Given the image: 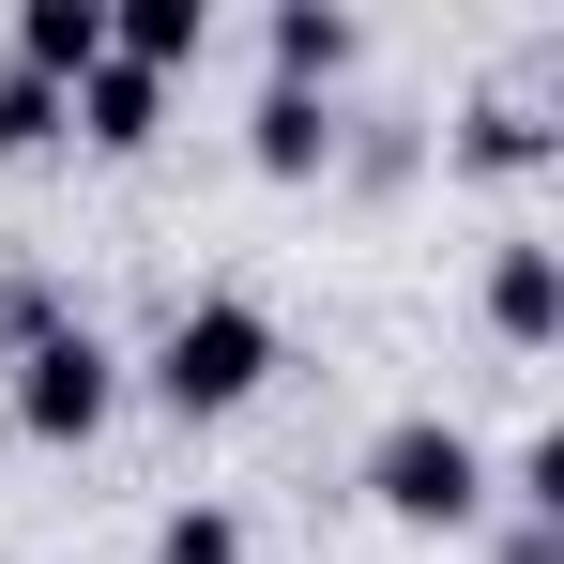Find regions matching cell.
I'll return each instance as SVG.
<instances>
[{
  "mask_svg": "<svg viewBox=\"0 0 564 564\" xmlns=\"http://www.w3.org/2000/svg\"><path fill=\"white\" fill-rule=\"evenodd\" d=\"M260 381H275V305H245V290H198L184 321L153 336V412H184V427L245 412Z\"/></svg>",
  "mask_w": 564,
  "mask_h": 564,
  "instance_id": "1",
  "label": "cell"
},
{
  "mask_svg": "<svg viewBox=\"0 0 564 564\" xmlns=\"http://www.w3.org/2000/svg\"><path fill=\"white\" fill-rule=\"evenodd\" d=\"M351 488H367L397 534H473V519H488V443H473L458 412H397Z\"/></svg>",
  "mask_w": 564,
  "mask_h": 564,
  "instance_id": "2",
  "label": "cell"
},
{
  "mask_svg": "<svg viewBox=\"0 0 564 564\" xmlns=\"http://www.w3.org/2000/svg\"><path fill=\"white\" fill-rule=\"evenodd\" d=\"M107 412H122V351H107L93 321L15 336V427H31V443H93Z\"/></svg>",
  "mask_w": 564,
  "mask_h": 564,
  "instance_id": "3",
  "label": "cell"
},
{
  "mask_svg": "<svg viewBox=\"0 0 564 564\" xmlns=\"http://www.w3.org/2000/svg\"><path fill=\"white\" fill-rule=\"evenodd\" d=\"M488 336H503V351H550V336H564V260L534 245V229L488 260Z\"/></svg>",
  "mask_w": 564,
  "mask_h": 564,
  "instance_id": "4",
  "label": "cell"
},
{
  "mask_svg": "<svg viewBox=\"0 0 564 564\" xmlns=\"http://www.w3.org/2000/svg\"><path fill=\"white\" fill-rule=\"evenodd\" d=\"M245 153H260V184H321L336 169V93H260L245 107Z\"/></svg>",
  "mask_w": 564,
  "mask_h": 564,
  "instance_id": "5",
  "label": "cell"
},
{
  "mask_svg": "<svg viewBox=\"0 0 564 564\" xmlns=\"http://www.w3.org/2000/svg\"><path fill=\"white\" fill-rule=\"evenodd\" d=\"M62 122H77L93 153H153V122H169V77H138V62H93V77L62 93Z\"/></svg>",
  "mask_w": 564,
  "mask_h": 564,
  "instance_id": "6",
  "label": "cell"
},
{
  "mask_svg": "<svg viewBox=\"0 0 564 564\" xmlns=\"http://www.w3.org/2000/svg\"><path fill=\"white\" fill-rule=\"evenodd\" d=\"M93 62H107V0H15V77L77 93Z\"/></svg>",
  "mask_w": 564,
  "mask_h": 564,
  "instance_id": "7",
  "label": "cell"
},
{
  "mask_svg": "<svg viewBox=\"0 0 564 564\" xmlns=\"http://www.w3.org/2000/svg\"><path fill=\"white\" fill-rule=\"evenodd\" d=\"M275 93H336L351 77V46H367V15H336V0H275Z\"/></svg>",
  "mask_w": 564,
  "mask_h": 564,
  "instance_id": "8",
  "label": "cell"
},
{
  "mask_svg": "<svg viewBox=\"0 0 564 564\" xmlns=\"http://www.w3.org/2000/svg\"><path fill=\"white\" fill-rule=\"evenodd\" d=\"M62 138H77V122H62V93L0 62V169H31V153H62Z\"/></svg>",
  "mask_w": 564,
  "mask_h": 564,
  "instance_id": "9",
  "label": "cell"
},
{
  "mask_svg": "<svg viewBox=\"0 0 564 564\" xmlns=\"http://www.w3.org/2000/svg\"><path fill=\"white\" fill-rule=\"evenodd\" d=\"M153 564H245V519L229 503H169L153 519Z\"/></svg>",
  "mask_w": 564,
  "mask_h": 564,
  "instance_id": "10",
  "label": "cell"
},
{
  "mask_svg": "<svg viewBox=\"0 0 564 564\" xmlns=\"http://www.w3.org/2000/svg\"><path fill=\"white\" fill-rule=\"evenodd\" d=\"M458 153H473V169H534V153H550V122H534V107H473Z\"/></svg>",
  "mask_w": 564,
  "mask_h": 564,
  "instance_id": "11",
  "label": "cell"
},
{
  "mask_svg": "<svg viewBox=\"0 0 564 564\" xmlns=\"http://www.w3.org/2000/svg\"><path fill=\"white\" fill-rule=\"evenodd\" d=\"M503 564H564V550H550V534H534V519H519V534H503Z\"/></svg>",
  "mask_w": 564,
  "mask_h": 564,
  "instance_id": "12",
  "label": "cell"
}]
</instances>
